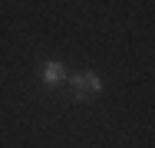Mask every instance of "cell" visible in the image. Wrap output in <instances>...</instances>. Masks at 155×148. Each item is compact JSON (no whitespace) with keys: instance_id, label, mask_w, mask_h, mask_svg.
<instances>
[{"instance_id":"1","label":"cell","mask_w":155,"mask_h":148,"mask_svg":"<svg viewBox=\"0 0 155 148\" xmlns=\"http://www.w3.org/2000/svg\"><path fill=\"white\" fill-rule=\"evenodd\" d=\"M40 79H43L46 86H56V82H63V79H66L63 63H60V59H46V63L40 66Z\"/></svg>"},{"instance_id":"2","label":"cell","mask_w":155,"mask_h":148,"mask_svg":"<svg viewBox=\"0 0 155 148\" xmlns=\"http://www.w3.org/2000/svg\"><path fill=\"white\" fill-rule=\"evenodd\" d=\"M69 86H73V99H93L89 95V89H86V79H83V72H76V76H69Z\"/></svg>"},{"instance_id":"3","label":"cell","mask_w":155,"mask_h":148,"mask_svg":"<svg viewBox=\"0 0 155 148\" xmlns=\"http://www.w3.org/2000/svg\"><path fill=\"white\" fill-rule=\"evenodd\" d=\"M83 79H86V89H89V95H99V92H102V79H99L96 72H83Z\"/></svg>"}]
</instances>
